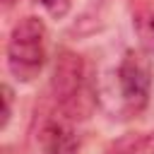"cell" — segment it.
<instances>
[{
	"instance_id": "ba28073f",
	"label": "cell",
	"mask_w": 154,
	"mask_h": 154,
	"mask_svg": "<svg viewBox=\"0 0 154 154\" xmlns=\"http://www.w3.org/2000/svg\"><path fill=\"white\" fill-rule=\"evenodd\" d=\"M17 2H19V0H2V5H5V7H12V5H17Z\"/></svg>"
},
{
	"instance_id": "6da1fadb",
	"label": "cell",
	"mask_w": 154,
	"mask_h": 154,
	"mask_svg": "<svg viewBox=\"0 0 154 154\" xmlns=\"http://www.w3.org/2000/svg\"><path fill=\"white\" fill-rule=\"evenodd\" d=\"M152 96V63L142 51H125L120 63L96 87V103L111 118L140 116Z\"/></svg>"
},
{
	"instance_id": "277c9868",
	"label": "cell",
	"mask_w": 154,
	"mask_h": 154,
	"mask_svg": "<svg viewBox=\"0 0 154 154\" xmlns=\"http://www.w3.org/2000/svg\"><path fill=\"white\" fill-rule=\"evenodd\" d=\"M106 154H154V132H125L108 144Z\"/></svg>"
},
{
	"instance_id": "52a82bcc",
	"label": "cell",
	"mask_w": 154,
	"mask_h": 154,
	"mask_svg": "<svg viewBox=\"0 0 154 154\" xmlns=\"http://www.w3.org/2000/svg\"><path fill=\"white\" fill-rule=\"evenodd\" d=\"M12 111H14V91H12L10 84H2V123H0L2 130L10 125V120H12Z\"/></svg>"
},
{
	"instance_id": "7a4b0ae2",
	"label": "cell",
	"mask_w": 154,
	"mask_h": 154,
	"mask_svg": "<svg viewBox=\"0 0 154 154\" xmlns=\"http://www.w3.org/2000/svg\"><path fill=\"white\" fill-rule=\"evenodd\" d=\"M48 60V29L43 19L22 17L7 38V70L19 84H31Z\"/></svg>"
},
{
	"instance_id": "3957f363",
	"label": "cell",
	"mask_w": 154,
	"mask_h": 154,
	"mask_svg": "<svg viewBox=\"0 0 154 154\" xmlns=\"http://www.w3.org/2000/svg\"><path fill=\"white\" fill-rule=\"evenodd\" d=\"M51 94L55 99L58 113L70 120H82L96 103V96L87 89V67L84 58L75 51H58L51 72Z\"/></svg>"
},
{
	"instance_id": "5b68a950",
	"label": "cell",
	"mask_w": 154,
	"mask_h": 154,
	"mask_svg": "<svg viewBox=\"0 0 154 154\" xmlns=\"http://www.w3.org/2000/svg\"><path fill=\"white\" fill-rule=\"evenodd\" d=\"M132 29L140 43V51L154 55V10H142L132 19Z\"/></svg>"
},
{
	"instance_id": "8992f818",
	"label": "cell",
	"mask_w": 154,
	"mask_h": 154,
	"mask_svg": "<svg viewBox=\"0 0 154 154\" xmlns=\"http://www.w3.org/2000/svg\"><path fill=\"white\" fill-rule=\"evenodd\" d=\"M38 5L48 12V17L63 19V17H67V12L72 7V0H38Z\"/></svg>"
}]
</instances>
